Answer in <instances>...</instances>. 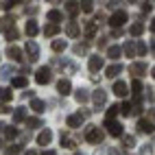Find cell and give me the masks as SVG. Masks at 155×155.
<instances>
[{"label": "cell", "instance_id": "1f68e13d", "mask_svg": "<svg viewBox=\"0 0 155 155\" xmlns=\"http://www.w3.org/2000/svg\"><path fill=\"white\" fill-rule=\"evenodd\" d=\"M122 50H125L127 57H133V55H136V44H133V42H127L125 46H122Z\"/></svg>", "mask_w": 155, "mask_h": 155}, {"label": "cell", "instance_id": "5b68a950", "mask_svg": "<svg viewBox=\"0 0 155 155\" xmlns=\"http://www.w3.org/2000/svg\"><path fill=\"white\" fill-rule=\"evenodd\" d=\"M24 53H26V59L28 61H37L39 59V46L33 42V39H28L26 46H24Z\"/></svg>", "mask_w": 155, "mask_h": 155}, {"label": "cell", "instance_id": "816d5d0a", "mask_svg": "<svg viewBox=\"0 0 155 155\" xmlns=\"http://www.w3.org/2000/svg\"><path fill=\"white\" fill-rule=\"evenodd\" d=\"M0 149H2V140H0Z\"/></svg>", "mask_w": 155, "mask_h": 155}, {"label": "cell", "instance_id": "d4e9b609", "mask_svg": "<svg viewBox=\"0 0 155 155\" xmlns=\"http://www.w3.org/2000/svg\"><path fill=\"white\" fill-rule=\"evenodd\" d=\"M94 35H96V22H87V24H85V37L92 39Z\"/></svg>", "mask_w": 155, "mask_h": 155}, {"label": "cell", "instance_id": "60d3db41", "mask_svg": "<svg viewBox=\"0 0 155 155\" xmlns=\"http://www.w3.org/2000/svg\"><path fill=\"white\" fill-rule=\"evenodd\" d=\"M74 53H77V55H85V53H87V44H77V46H74Z\"/></svg>", "mask_w": 155, "mask_h": 155}, {"label": "cell", "instance_id": "ffe728a7", "mask_svg": "<svg viewBox=\"0 0 155 155\" xmlns=\"http://www.w3.org/2000/svg\"><path fill=\"white\" fill-rule=\"evenodd\" d=\"M11 98H13L11 87H0V101H2V105H5V103H9Z\"/></svg>", "mask_w": 155, "mask_h": 155}, {"label": "cell", "instance_id": "f1b7e54d", "mask_svg": "<svg viewBox=\"0 0 155 155\" xmlns=\"http://www.w3.org/2000/svg\"><path fill=\"white\" fill-rule=\"evenodd\" d=\"M142 33H144V24H142V22H136V24L131 26V35H133V37H140Z\"/></svg>", "mask_w": 155, "mask_h": 155}, {"label": "cell", "instance_id": "4316f807", "mask_svg": "<svg viewBox=\"0 0 155 155\" xmlns=\"http://www.w3.org/2000/svg\"><path fill=\"white\" fill-rule=\"evenodd\" d=\"M18 35H20V33H18V28H15V26H11V28H7V31H5V37L9 39V42H15Z\"/></svg>", "mask_w": 155, "mask_h": 155}, {"label": "cell", "instance_id": "7bdbcfd3", "mask_svg": "<svg viewBox=\"0 0 155 155\" xmlns=\"http://www.w3.org/2000/svg\"><path fill=\"white\" fill-rule=\"evenodd\" d=\"M11 74H13V68L11 66H5L2 68V77H11Z\"/></svg>", "mask_w": 155, "mask_h": 155}, {"label": "cell", "instance_id": "681fc988", "mask_svg": "<svg viewBox=\"0 0 155 155\" xmlns=\"http://www.w3.org/2000/svg\"><path fill=\"white\" fill-rule=\"evenodd\" d=\"M7 111H11V109H9L7 105H2V103H0V114H7Z\"/></svg>", "mask_w": 155, "mask_h": 155}, {"label": "cell", "instance_id": "d590c367", "mask_svg": "<svg viewBox=\"0 0 155 155\" xmlns=\"http://www.w3.org/2000/svg\"><path fill=\"white\" fill-rule=\"evenodd\" d=\"M133 144H136V138H133V136H122V147H125V149H131Z\"/></svg>", "mask_w": 155, "mask_h": 155}, {"label": "cell", "instance_id": "cb8c5ba5", "mask_svg": "<svg viewBox=\"0 0 155 155\" xmlns=\"http://www.w3.org/2000/svg\"><path fill=\"white\" fill-rule=\"evenodd\" d=\"M131 92H133V96H140L142 94V81L140 79H133V83H131Z\"/></svg>", "mask_w": 155, "mask_h": 155}, {"label": "cell", "instance_id": "4fadbf2b", "mask_svg": "<svg viewBox=\"0 0 155 155\" xmlns=\"http://www.w3.org/2000/svg\"><path fill=\"white\" fill-rule=\"evenodd\" d=\"M70 90H72V83H70L68 79H61L59 83H57V92H59L61 96H68V94H70Z\"/></svg>", "mask_w": 155, "mask_h": 155}, {"label": "cell", "instance_id": "d6986e66", "mask_svg": "<svg viewBox=\"0 0 155 155\" xmlns=\"http://www.w3.org/2000/svg\"><path fill=\"white\" fill-rule=\"evenodd\" d=\"M138 127H140V131H142V133H153V122H151V120H147V118H142V120L138 122Z\"/></svg>", "mask_w": 155, "mask_h": 155}, {"label": "cell", "instance_id": "f907efd6", "mask_svg": "<svg viewBox=\"0 0 155 155\" xmlns=\"http://www.w3.org/2000/svg\"><path fill=\"white\" fill-rule=\"evenodd\" d=\"M44 155H57L55 151H44Z\"/></svg>", "mask_w": 155, "mask_h": 155}, {"label": "cell", "instance_id": "83f0119b", "mask_svg": "<svg viewBox=\"0 0 155 155\" xmlns=\"http://www.w3.org/2000/svg\"><path fill=\"white\" fill-rule=\"evenodd\" d=\"M66 48H68L66 39H55V42H53V50H55V53H61V50H66Z\"/></svg>", "mask_w": 155, "mask_h": 155}, {"label": "cell", "instance_id": "f6af8a7d", "mask_svg": "<svg viewBox=\"0 0 155 155\" xmlns=\"http://www.w3.org/2000/svg\"><path fill=\"white\" fill-rule=\"evenodd\" d=\"M151 9H153V5H151V2H142V11H144V13H149Z\"/></svg>", "mask_w": 155, "mask_h": 155}, {"label": "cell", "instance_id": "7dc6e473", "mask_svg": "<svg viewBox=\"0 0 155 155\" xmlns=\"http://www.w3.org/2000/svg\"><path fill=\"white\" fill-rule=\"evenodd\" d=\"M142 155H153V147H149V144H147V147L142 149Z\"/></svg>", "mask_w": 155, "mask_h": 155}, {"label": "cell", "instance_id": "44dd1931", "mask_svg": "<svg viewBox=\"0 0 155 155\" xmlns=\"http://www.w3.org/2000/svg\"><path fill=\"white\" fill-rule=\"evenodd\" d=\"M37 22H35V20H28V22H26V35L28 37H35L37 35Z\"/></svg>", "mask_w": 155, "mask_h": 155}, {"label": "cell", "instance_id": "c3c4849f", "mask_svg": "<svg viewBox=\"0 0 155 155\" xmlns=\"http://www.w3.org/2000/svg\"><path fill=\"white\" fill-rule=\"evenodd\" d=\"M107 155H122V153H120L118 149H109V151H107Z\"/></svg>", "mask_w": 155, "mask_h": 155}, {"label": "cell", "instance_id": "9c48e42d", "mask_svg": "<svg viewBox=\"0 0 155 155\" xmlns=\"http://www.w3.org/2000/svg\"><path fill=\"white\" fill-rule=\"evenodd\" d=\"M7 57L11 59V61H22V48L9 44V46H7Z\"/></svg>", "mask_w": 155, "mask_h": 155}, {"label": "cell", "instance_id": "bcb514c9", "mask_svg": "<svg viewBox=\"0 0 155 155\" xmlns=\"http://www.w3.org/2000/svg\"><path fill=\"white\" fill-rule=\"evenodd\" d=\"M98 48H107V37H98Z\"/></svg>", "mask_w": 155, "mask_h": 155}, {"label": "cell", "instance_id": "f546056e", "mask_svg": "<svg viewBox=\"0 0 155 155\" xmlns=\"http://www.w3.org/2000/svg\"><path fill=\"white\" fill-rule=\"evenodd\" d=\"M20 151H22V144H9V147L5 149L7 155H18Z\"/></svg>", "mask_w": 155, "mask_h": 155}, {"label": "cell", "instance_id": "e575fe53", "mask_svg": "<svg viewBox=\"0 0 155 155\" xmlns=\"http://www.w3.org/2000/svg\"><path fill=\"white\" fill-rule=\"evenodd\" d=\"M61 147H64V149H74V140H70L68 136L61 133Z\"/></svg>", "mask_w": 155, "mask_h": 155}, {"label": "cell", "instance_id": "ee69618b", "mask_svg": "<svg viewBox=\"0 0 155 155\" xmlns=\"http://www.w3.org/2000/svg\"><path fill=\"white\" fill-rule=\"evenodd\" d=\"M15 5H20V2H13V0H11V2H2V9H7V11H11V9H13Z\"/></svg>", "mask_w": 155, "mask_h": 155}, {"label": "cell", "instance_id": "52a82bcc", "mask_svg": "<svg viewBox=\"0 0 155 155\" xmlns=\"http://www.w3.org/2000/svg\"><path fill=\"white\" fill-rule=\"evenodd\" d=\"M129 72H131L136 79H140L144 72H147V64H144V61H133V64L129 66Z\"/></svg>", "mask_w": 155, "mask_h": 155}, {"label": "cell", "instance_id": "8d00e7d4", "mask_svg": "<svg viewBox=\"0 0 155 155\" xmlns=\"http://www.w3.org/2000/svg\"><path fill=\"white\" fill-rule=\"evenodd\" d=\"M131 107H133L131 103H127V101H125V103H122V105L118 107V114H125V116H129V114H131Z\"/></svg>", "mask_w": 155, "mask_h": 155}, {"label": "cell", "instance_id": "b9f144b4", "mask_svg": "<svg viewBox=\"0 0 155 155\" xmlns=\"http://www.w3.org/2000/svg\"><path fill=\"white\" fill-rule=\"evenodd\" d=\"M136 53H138V55H147V46H144L142 42H138V44H136Z\"/></svg>", "mask_w": 155, "mask_h": 155}, {"label": "cell", "instance_id": "f35d334b", "mask_svg": "<svg viewBox=\"0 0 155 155\" xmlns=\"http://www.w3.org/2000/svg\"><path fill=\"white\" fill-rule=\"evenodd\" d=\"M116 116H118V105H111V107L107 109V118H105V120H114Z\"/></svg>", "mask_w": 155, "mask_h": 155}, {"label": "cell", "instance_id": "e0dca14e", "mask_svg": "<svg viewBox=\"0 0 155 155\" xmlns=\"http://www.w3.org/2000/svg\"><path fill=\"white\" fill-rule=\"evenodd\" d=\"M74 98H77V103H87V101H90V94H87L85 87H79V90L74 92Z\"/></svg>", "mask_w": 155, "mask_h": 155}, {"label": "cell", "instance_id": "4dcf8cb0", "mask_svg": "<svg viewBox=\"0 0 155 155\" xmlns=\"http://www.w3.org/2000/svg\"><path fill=\"white\" fill-rule=\"evenodd\" d=\"M2 131H5V136H7L9 140H13V138H18V129H15V127H11V125H7V127H5Z\"/></svg>", "mask_w": 155, "mask_h": 155}, {"label": "cell", "instance_id": "7a4b0ae2", "mask_svg": "<svg viewBox=\"0 0 155 155\" xmlns=\"http://www.w3.org/2000/svg\"><path fill=\"white\" fill-rule=\"evenodd\" d=\"M35 81L39 85H46V83H50L53 81V70H50L48 66H42L37 72H35Z\"/></svg>", "mask_w": 155, "mask_h": 155}, {"label": "cell", "instance_id": "277c9868", "mask_svg": "<svg viewBox=\"0 0 155 155\" xmlns=\"http://www.w3.org/2000/svg\"><path fill=\"white\" fill-rule=\"evenodd\" d=\"M105 127H107V133L114 138H122L125 136V129H122V125L118 120H105Z\"/></svg>", "mask_w": 155, "mask_h": 155}, {"label": "cell", "instance_id": "7402d4cb", "mask_svg": "<svg viewBox=\"0 0 155 155\" xmlns=\"http://www.w3.org/2000/svg\"><path fill=\"white\" fill-rule=\"evenodd\" d=\"M59 33V24H46L44 26V35L46 37H55Z\"/></svg>", "mask_w": 155, "mask_h": 155}, {"label": "cell", "instance_id": "484cf974", "mask_svg": "<svg viewBox=\"0 0 155 155\" xmlns=\"http://www.w3.org/2000/svg\"><path fill=\"white\" fill-rule=\"evenodd\" d=\"M31 109H33L35 114H42L44 111V103L39 101V98H33V101H31Z\"/></svg>", "mask_w": 155, "mask_h": 155}, {"label": "cell", "instance_id": "603a6c76", "mask_svg": "<svg viewBox=\"0 0 155 155\" xmlns=\"http://www.w3.org/2000/svg\"><path fill=\"white\" fill-rule=\"evenodd\" d=\"M22 120H26V111H24V107L13 109V122H22Z\"/></svg>", "mask_w": 155, "mask_h": 155}, {"label": "cell", "instance_id": "9a60e30c", "mask_svg": "<svg viewBox=\"0 0 155 155\" xmlns=\"http://www.w3.org/2000/svg\"><path fill=\"white\" fill-rule=\"evenodd\" d=\"M68 127L70 129H77V127H81V122H83V116L81 114H72V116H68Z\"/></svg>", "mask_w": 155, "mask_h": 155}, {"label": "cell", "instance_id": "836d02e7", "mask_svg": "<svg viewBox=\"0 0 155 155\" xmlns=\"http://www.w3.org/2000/svg\"><path fill=\"white\" fill-rule=\"evenodd\" d=\"M11 85L13 87H26V77H13Z\"/></svg>", "mask_w": 155, "mask_h": 155}, {"label": "cell", "instance_id": "5bb4252c", "mask_svg": "<svg viewBox=\"0 0 155 155\" xmlns=\"http://www.w3.org/2000/svg\"><path fill=\"white\" fill-rule=\"evenodd\" d=\"M46 18H48V22H50V24H59L61 20H64V13H61L59 9H50Z\"/></svg>", "mask_w": 155, "mask_h": 155}, {"label": "cell", "instance_id": "ac0fdd59", "mask_svg": "<svg viewBox=\"0 0 155 155\" xmlns=\"http://www.w3.org/2000/svg\"><path fill=\"white\" fill-rule=\"evenodd\" d=\"M120 53H122L120 46H109V48H107V57H109V59H114L116 64H118V59H120Z\"/></svg>", "mask_w": 155, "mask_h": 155}, {"label": "cell", "instance_id": "f5cc1de1", "mask_svg": "<svg viewBox=\"0 0 155 155\" xmlns=\"http://www.w3.org/2000/svg\"><path fill=\"white\" fill-rule=\"evenodd\" d=\"M74 155H81V153H74Z\"/></svg>", "mask_w": 155, "mask_h": 155}, {"label": "cell", "instance_id": "74e56055", "mask_svg": "<svg viewBox=\"0 0 155 155\" xmlns=\"http://www.w3.org/2000/svg\"><path fill=\"white\" fill-rule=\"evenodd\" d=\"M26 127H28V129L42 127V120H39V118H26Z\"/></svg>", "mask_w": 155, "mask_h": 155}, {"label": "cell", "instance_id": "8992f818", "mask_svg": "<svg viewBox=\"0 0 155 155\" xmlns=\"http://www.w3.org/2000/svg\"><path fill=\"white\" fill-rule=\"evenodd\" d=\"M111 92L116 96H120V98H125L127 94H129V85L125 83V81H120V79H116L114 81V87H111Z\"/></svg>", "mask_w": 155, "mask_h": 155}, {"label": "cell", "instance_id": "ba28073f", "mask_svg": "<svg viewBox=\"0 0 155 155\" xmlns=\"http://www.w3.org/2000/svg\"><path fill=\"white\" fill-rule=\"evenodd\" d=\"M92 101H94L96 109H98V107H103V105H105V103H107V92L98 87V90L94 92V94H92Z\"/></svg>", "mask_w": 155, "mask_h": 155}, {"label": "cell", "instance_id": "ab89813d", "mask_svg": "<svg viewBox=\"0 0 155 155\" xmlns=\"http://www.w3.org/2000/svg\"><path fill=\"white\" fill-rule=\"evenodd\" d=\"M79 9H83L85 13H92L94 11V2H90V0H85V2H81V7Z\"/></svg>", "mask_w": 155, "mask_h": 155}, {"label": "cell", "instance_id": "3957f363", "mask_svg": "<svg viewBox=\"0 0 155 155\" xmlns=\"http://www.w3.org/2000/svg\"><path fill=\"white\" fill-rule=\"evenodd\" d=\"M127 20H129L127 11H125V9H118V11H114V13H111V18H109V24H111L114 28H120L122 24L127 22Z\"/></svg>", "mask_w": 155, "mask_h": 155}, {"label": "cell", "instance_id": "d6a6232c", "mask_svg": "<svg viewBox=\"0 0 155 155\" xmlns=\"http://www.w3.org/2000/svg\"><path fill=\"white\" fill-rule=\"evenodd\" d=\"M66 11H68L70 15H77V13L81 11V9H79V2H68V5H66Z\"/></svg>", "mask_w": 155, "mask_h": 155}, {"label": "cell", "instance_id": "2e32d148", "mask_svg": "<svg viewBox=\"0 0 155 155\" xmlns=\"http://www.w3.org/2000/svg\"><path fill=\"white\" fill-rule=\"evenodd\" d=\"M79 33H81L79 24H77V22H68V26H66V35H68V37H79Z\"/></svg>", "mask_w": 155, "mask_h": 155}, {"label": "cell", "instance_id": "7c38bea8", "mask_svg": "<svg viewBox=\"0 0 155 155\" xmlns=\"http://www.w3.org/2000/svg\"><path fill=\"white\" fill-rule=\"evenodd\" d=\"M50 140H53V131H50V129H44V131L37 136V144H39V147H46V144H50Z\"/></svg>", "mask_w": 155, "mask_h": 155}, {"label": "cell", "instance_id": "30bf717a", "mask_svg": "<svg viewBox=\"0 0 155 155\" xmlns=\"http://www.w3.org/2000/svg\"><path fill=\"white\" fill-rule=\"evenodd\" d=\"M87 66H90V72H92V74H96L98 70H103V57H98V55H92Z\"/></svg>", "mask_w": 155, "mask_h": 155}, {"label": "cell", "instance_id": "6da1fadb", "mask_svg": "<svg viewBox=\"0 0 155 155\" xmlns=\"http://www.w3.org/2000/svg\"><path fill=\"white\" fill-rule=\"evenodd\" d=\"M103 138H105V133H103L98 127H94V125L87 127V131H85V140H87L90 144H101Z\"/></svg>", "mask_w": 155, "mask_h": 155}, {"label": "cell", "instance_id": "8fae6325", "mask_svg": "<svg viewBox=\"0 0 155 155\" xmlns=\"http://www.w3.org/2000/svg\"><path fill=\"white\" fill-rule=\"evenodd\" d=\"M122 72V64H111V66H107L105 68V77H109V79H114L116 81V77Z\"/></svg>", "mask_w": 155, "mask_h": 155}]
</instances>
